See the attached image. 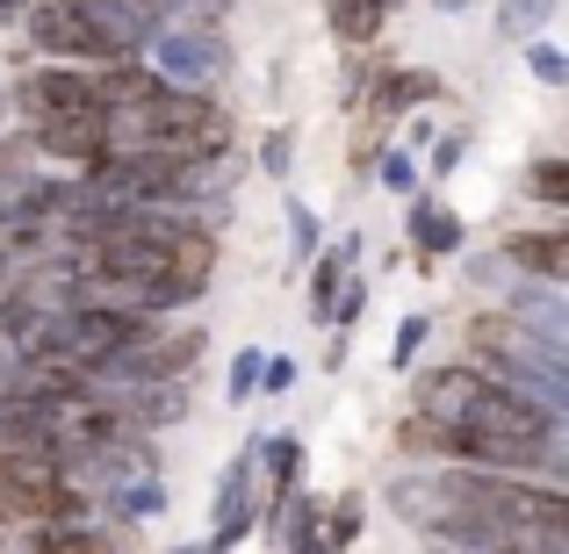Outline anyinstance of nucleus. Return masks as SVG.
<instances>
[{
	"label": "nucleus",
	"instance_id": "a211bd4d",
	"mask_svg": "<svg viewBox=\"0 0 569 554\" xmlns=\"http://www.w3.org/2000/svg\"><path fill=\"white\" fill-rule=\"evenodd\" d=\"M527 72H533L541 87H569V58H562V43L533 37V43H527Z\"/></svg>",
	"mask_w": 569,
	"mask_h": 554
},
{
	"label": "nucleus",
	"instance_id": "6e6552de",
	"mask_svg": "<svg viewBox=\"0 0 569 554\" xmlns=\"http://www.w3.org/2000/svg\"><path fill=\"white\" fill-rule=\"evenodd\" d=\"M403 231H411L418 260H447V252H461V216L447 202H432V194H418V202H411V223H403Z\"/></svg>",
	"mask_w": 569,
	"mask_h": 554
},
{
	"label": "nucleus",
	"instance_id": "9d476101",
	"mask_svg": "<svg viewBox=\"0 0 569 554\" xmlns=\"http://www.w3.org/2000/svg\"><path fill=\"white\" fill-rule=\"evenodd\" d=\"M426 101H440V72H382L376 94H368V109L376 115H411V109H426Z\"/></svg>",
	"mask_w": 569,
	"mask_h": 554
},
{
	"label": "nucleus",
	"instance_id": "f3484780",
	"mask_svg": "<svg viewBox=\"0 0 569 554\" xmlns=\"http://www.w3.org/2000/svg\"><path fill=\"white\" fill-rule=\"evenodd\" d=\"M548 14H556V0H498V29L505 37H533Z\"/></svg>",
	"mask_w": 569,
	"mask_h": 554
},
{
	"label": "nucleus",
	"instance_id": "5701e85b",
	"mask_svg": "<svg viewBox=\"0 0 569 554\" xmlns=\"http://www.w3.org/2000/svg\"><path fill=\"white\" fill-rule=\"evenodd\" d=\"M260 389H267V396L296 389V361H289V353H267V361H260Z\"/></svg>",
	"mask_w": 569,
	"mask_h": 554
},
{
	"label": "nucleus",
	"instance_id": "6ab92c4d",
	"mask_svg": "<svg viewBox=\"0 0 569 554\" xmlns=\"http://www.w3.org/2000/svg\"><path fill=\"white\" fill-rule=\"evenodd\" d=\"M376 181H382L389 194H418V159H411V152H382V159H376Z\"/></svg>",
	"mask_w": 569,
	"mask_h": 554
},
{
	"label": "nucleus",
	"instance_id": "c85d7f7f",
	"mask_svg": "<svg viewBox=\"0 0 569 554\" xmlns=\"http://www.w3.org/2000/svg\"><path fill=\"white\" fill-rule=\"evenodd\" d=\"M0 130H8V109H0Z\"/></svg>",
	"mask_w": 569,
	"mask_h": 554
},
{
	"label": "nucleus",
	"instance_id": "4be33fe9",
	"mask_svg": "<svg viewBox=\"0 0 569 554\" xmlns=\"http://www.w3.org/2000/svg\"><path fill=\"white\" fill-rule=\"evenodd\" d=\"M289 159H296V130H267L260 138V173H289Z\"/></svg>",
	"mask_w": 569,
	"mask_h": 554
},
{
	"label": "nucleus",
	"instance_id": "423d86ee",
	"mask_svg": "<svg viewBox=\"0 0 569 554\" xmlns=\"http://www.w3.org/2000/svg\"><path fill=\"white\" fill-rule=\"evenodd\" d=\"M505 260L527 266L541 289H562V281H569V231H562V223H548V231H512V238H505Z\"/></svg>",
	"mask_w": 569,
	"mask_h": 554
},
{
	"label": "nucleus",
	"instance_id": "b1692460",
	"mask_svg": "<svg viewBox=\"0 0 569 554\" xmlns=\"http://www.w3.org/2000/svg\"><path fill=\"white\" fill-rule=\"evenodd\" d=\"M461 152H469V138H461V130H455V138H440V144H432V181H447V173H455L461 167Z\"/></svg>",
	"mask_w": 569,
	"mask_h": 554
},
{
	"label": "nucleus",
	"instance_id": "1a4fd4ad",
	"mask_svg": "<svg viewBox=\"0 0 569 554\" xmlns=\"http://www.w3.org/2000/svg\"><path fill=\"white\" fill-rule=\"evenodd\" d=\"M252 469L267 475V490H260L267 504L289 497V490L303 483V440H296V432H260V446H252Z\"/></svg>",
	"mask_w": 569,
	"mask_h": 554
},
{
	"label": "nucleus",
	"instance_id": "cd10ccee",
	"mask_svg": "<svg viewBox=\"0 0 569 554\" xmlns=\"http://www.w3.org/2000/svg\"><path fill=\"white\" fill-rule=\"evenodd\" d=\"M173 554H209V547H173Z\"/></svg>",
	"mask_w": 569,
	"mask_h": 554
},
{
	"label": "nucleus",
	"instance_id": "f257e3e1",
	"mask_svg": "<svg viewBox=\"0 0 569 554\" xmlns=\"http://www.w3.org/2000/svg\"><path fill=\"white\" fill-rule=\"evenodd\" d=\"M194 361H202V332H194V324L144 318L138 332H130L123 346H116L109 361L94 367V382H101V389H116V382H181Z\"/></svg>",
	"mask_w": 569,
	"mask_h": 554
},
{
	"label": "nucleus",
	"instance_id": "20e7f679",
	"mask_svg": "<svg viewBox=\"0 0 569 554\" xmlns=\"http://www.w3.org/2000/svg\"><path fill=\"white\" fill-rule=\"evenodd\" d=\"M8 109H22V123H58V115H101V94L87 66H37L14 80Z\"/></svg>",
	"mask_w": 569,
	"mask_h": 554
},
{
	"label": "nucleus",
	"instance_id": "ddd939ff",
	"mask_svg": "<svg viewBox=\"0 0 569 554\" xmlns=\"http://www.w3.org/2000/svg\"><path fill=\"white\" fill-rule=\"evenodd\" d=\"M353 252H361V238H339L332 252H318V274H310V318L318 324H332V295L353 274Z\"/></svg>",
	"mask_w": 569,
	"mask_h": 554
},
{
	"label": "nucleus",
	"instance_id": "4468645a",
	"mask_svg": "<svg viewBox=\"0 0 569 554\" xmlns=\"http://www.w3.org/2000/svg\"><path fill=\"white\" fill-rule=\"evenodd\" d=\"M382 0H325V22H332L339 43H376L382 37Z\"/></svg>",
	"mask_w": 569,
	"mask_h": 554
},
{
	"label": "nucleus",
	"instance_id": "f8f14e48",
	"mask_svg": "<svg viewBox=\"0 0 569 554\" xmlns=\"http://www.w3.org/2000/svg\"><path fill=\"white\" fill-rule=\"evenodd\" d=\"M461 432L455 425H440V417H426V411H411L397 425V454H432V461H461Z\"/></svg>",
	"mask_w": 569,
	"mask_h": 554
},
{
	"label": "nucleus",
	"instance_id": "7ed1b4c3",
	"mask_svg": "<svg viewBox=\"0 0 569 554\" xmlns=\"http://www.w3.org/2000/svg\"><path fill=\"white\" fill-rule=\"evenodd\" d=\"M252 446H260V440H246V446L231 454V469L217 475V497H209V541H202L209 554H231L252 526H260V512H267L260 469H252Z\"/></svg>",
	"mask_w": 569,
	"mask_h": 554
},
{
	"label": "nucleus",
	"instance_id": "aec40b11",
	"mask_svg": "<svg viewBox=\"0 0 569 554\" xmlns=\"http://www.w3.org/2000/svg\"><path fill=\"white\" fill-rule=\"evenodd\" d=\"M426 332H432L426 318H403V324H397V339H389V367H411V361H418V346H426Z\"/></svg>",
	"mask_w": 569,
	"mask_h": 554
},
{
	"label": "nucleus",
	"instance_id": "bb28decb",
	"mask_svg": "<svg viewBox=\"0 0 569 554\" xmlns=\"http://www.w3.org/2000/svg\"><path fill=\"white\" fill-rule=\"evenodd\" d=\"M432 8H440V14H461V8H469V0H432Z\"/></svg>",
	"mask_w": 569,
	"mask_h": 554
},
{
	"label": "nucleus",
	"instance_id": "39448f33",
	"mask_svg": "<svg viewBox=\"0 0 569 554\" xmlns=\"http://www.w3.org/2000/svg\"><path fill=\"white\" fill-rule=\"evenodd\" d=\"M29 152L37 159H58V167H94V159H109V123L101 115H58V123H29L22 130Z\"/></svg>",
	"mask_w": 569,
	"mask_h": 554
},
{
	"label": "nucleus",
	"instance_id": "9b49d317",
	"mask_svg": "<svg viewBox=\"0 0 569 554\" xmlns=\"http://www.w3.org/2000/svg\"><path fill=\"white\" fill-rule=\"evenodd\" d=\"M22 554H116V541L87 518H72V526H29Z\"/></svg>",
	"mask_w": 569,
	"mask_h": 554
},
{
	"label": "nucleus",
	"instance_id": "dca6fc26",
	"mask_svg": "<svg viewBox=\"0 0 569 554\" xmlns=\"http://www.w3.org/2000/svg\"><path fill=\"white\" fill-rule=\"evenodd\" d=\"M260 361H267L260 346H238L231 353V374H223V389H231V396H223V403H252V396H260Z\"/></svg>",
	"mask_w": 569,
	"mask_h": 554
},
{
	"label": "nucleus",
	"instance_id": "2eb2a0df",
	"mask_svg": "<svg viewBox=\"0 0 569 554\" xmlns=\"http://www.w3.org/2000/svg\"><path fill=\"white\" fill-rule=\"evenodd\" d=\"M527 194H533V202H548V209H569V159L541 152L527 167Z\"/></svg>",
	"mask_w": 569,
	"mask_h": 554
},
{
	"label": "nucleus",
	"instance_id": "393cba45",
	"mask_svg": "<svg viewBox=\"0 0 569 554\" xmlns=\"http://www.w3.org/2000/svg\"><path fill=\"white\" fill-rule=\"evenodd\" d=\"M8 281H14V260H8V245H0V289H8Z\"/></svg>",
	"mask_w": 569,
	"mask_h": 554
},
{
	"label": "nucleus",
	"instance_id": "f03ea898",
	"mask_svg": "<svg viewBox=\"0 0 569 554\" xmlns=\"http://www.w3.org/2000/svg\"><path fill=\"white\" fill-rule=\"evenodd\" d=\"M144 66H152L167 87H188V94H202L209 80H223V72H231V43H223V29L167 22L152 43H144Z\"/></svg>",
	"mask_w": 569,
	"mask_h": 554
},
{
	"label": "nucleus",
	"instance_id": "412c9836",
	"mask_svg": "<svg viewBox=\"0 0 569 554\" xmlns=\"http://www.w3.org/2000/svg\"><path fill=\"white\" fill-rule=\"evenodd\" d=\"M289 252H296V260H310V252H318V209L289 202Z\"/></svg>",
	"mask_w": 569,
	"mask_h": 554
},
{
	"label": "nucleus",
	"instance_id": "a878e982",
	"mask_svg": "<svg viewBox=\"0 0 569 554\" xmlns=\"http://www.w3.org/2000/svg\"><path fill=\"white\" fill-rule=\"evenodd\" d=\"M14 14H22V0H0V22H14Z\"/></svg>",
	"mask_w": 569,
	"mask_h": 554
},
{
	"label": "nucleus",
	"instance_id": "0eeeda50",
	"mask_svg": "<svg viewBox=\"0 0 569 554\" xmlns=\"http://www.w3.org/2000/svg\"><path fill=\"white\" fill-rule=\"evenodd\" d=\"M361 526H368V497H361V490H347V497H318V518H310L303 554H347L353 541H361Z\"/></svg>",
	"mask_w": 569,
	"mask_h": 554
}]
</instances>
